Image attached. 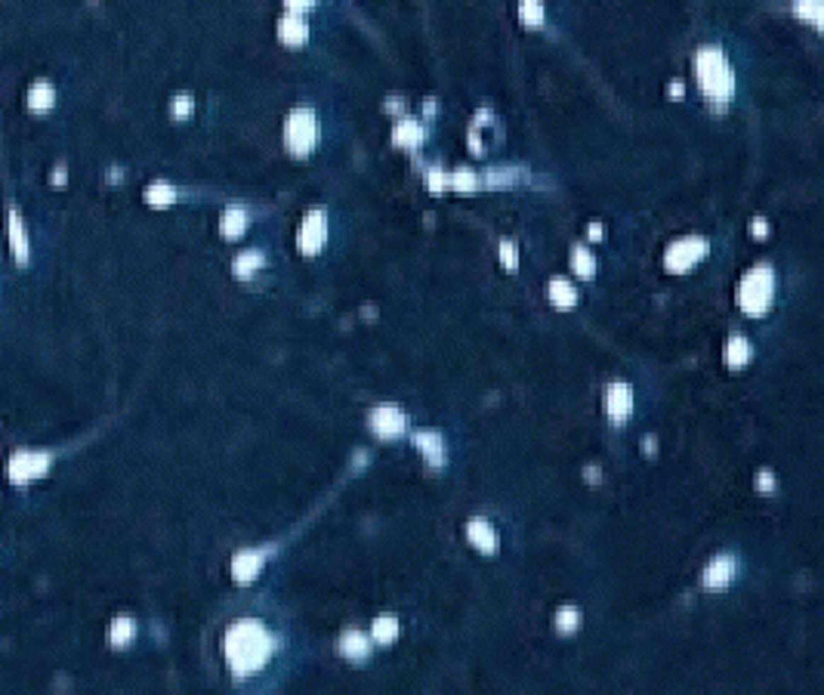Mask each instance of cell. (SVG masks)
<instances>
[{"label": "cell", "mask_w": 824, "mask_h": 695, "mask_svg": "<svg viewBox=\"0 0 824 695\" xmlns=\"http://www.w3.org/2000/svg\"><path fill=\"white\" fill-rule=\"evenodd\" d=\"M275 640L260 621H241L226 633V661L235 674H253L272 658Z\"/></svg>", "instance_id": "obj_1"}, {"label": "cell", "mask_w": 824, "mask_h": 695, "mask_svg": "<svg viewBox=\"0 0 824 695\" xmlns=\"http://www.w3.org/2000/svg\"><path fill=\"white\" fill-rule=\"evenodd\" d=\"M698 84L701 90L707 93L710 99H729L735 90V78H732V69H729L726 56L719 53V50H701L698 53Z\"/></svg>", "instance_id": "obj_2"}, {"label": "cell", "mask_w": 824, "mask_h": 695, "mask_svg": "<svg viewBox=\"0 0 824 695\" xmlns=\"http://www.w3.org/2000/svg\"><path fill=\"white\" fill-rule=\"evenodd\" d=\"M772 294H775V275L769 269H753L738 287V303L747 316H762L772 306Z\"/></svg>", "instance_id": "obj_3"}, {"label": "cell", "mask_w": 824, "mask_h": 695, "mask_svg": "<svg viewBox=\"0 0 824 695\" xmlns=\"http://www.w3.org/2000/svg\"><path fill=\"white\" fill-rule=\"evenodd\" d=\"M284 139H287V149H291L294 155H306V151H312V146H315V139H318L315 115L306 112V108H296V112L287 117Z\"/></svg>", "instance_id": "obj_4"}, {"label": "cell", "mask_w": 824, "mask_h": 695, "mask_svg": "<svg viewBox=\"0 0 824 695\" xmlns=\"http://www.w3.org/2000/svg\"><path fill=\"white\" fill-rule=\"evenodd\" d=\"M704 253H707V241H701V239H683V241H676L673 248L667 251L664 263H667L670 272H685V269H692L695 263L704 257Z\"/></svg>", "instance_id": "obj_5"}, {"label": "cell", "mask_w": 824, "mask_h": 695, "mask_svg": "<svg viewBox=\"0 0 824 695\" xmlns=\"http://www.w3.org/2000/svg\"><path fill=\"white\" fill-rule=\"evenodd\" d=\"M371 430L377 436H383V439L402 436L407 430V418L395 408V405H380V408L371 414Z\"/></svg>", "instance_id": "obj_6"}, {"label": "cell", "mask_w": 824, "mask_h": 695, "mask_svg": "<svg viewBox=\"0 0 824 695\" xmlns=\"http://www.w3.org/2000/svg\"><path fill=\"white\" fill-rule=\"evenodd\" d=\"M325 235H327L325 210H312V214L306 217V223H303L300 248H303L306 253H318V251H321V244H325Z\"/></svg>", "instance_id": "obj_7"}, {"label": "cell", "mask_w": 824, "mask_h": 695, "mask_svg": "<svg viewBox=\"0 0 824 695\" xmlns=\"http://www.w3.org/2000/svg\"><path fill=\"white\" fill-rule=\"evenodd\" d=\"M605 408H608V418L615 423H621L630 418L633 411V389L627 384H611L608 386V399H605Z\"/></svg>", "instance_id": "obj_8"}, {"label": "cell", "mask_w": 824, "mask_h": 695, "mask_svg": "<svg viewBox=\"0 0 824 695\" xmlns=\"http://www.w3.org/2000/svg\"><path fill=\"white\" fill-rule=\"evenodd\" d=\"M466 538H470L482 553H494L497 544H500L494 525H491L488 519H470V525H466Z\"/></svg>", "instance_id": "obj_9"}, {"label": "cell", "mask_w": 824, "mask_h": 695, "mask_svg": "<svg viewBox=\"0 0 824 695\" xmlns=\"http://www.w3.org/2000/svg\"><path fill=\"white\" fill-rule=\"evenodd\" d=\"M735 578V559L732 556H716L713 563L704 569V587H726Z\"/></svg>", "instance_id": "obj_10"}, {"label": "cell", "mask_w": 824, "mask_h": 695, "mask_svg": "<svg viewBox=\"0 0 824 695\" xmlns=\"http://www.w3.org/2000/svg\"><path fill=\"white\" fill-rule=\"evenodd\" d=\"M262 563H266V553H257V550H244V553L235 556L232 563V575L238 581H253L262 569Z\"/></svg>", "instance_id": "obj_11"}, {"label": "cell", "mask_w": 824, "mask_h": 695, "mask_svg": "<svg viewBox=\"0 0 824 695\" xmlns=\"http://www.w3.org/2000/svg\"><path fill=\"white\" fill-rule=\"evenodd\" d=\"M414 442H417V448L426 454V461L432 467H441V464H445V445H441L439 433H417Z\"/></svg>", "instance_id": "obj_12"}, {"label": "cell", "mask_w": 824, "mask_h": 695, "mask_svg": "<svg viewBox=\"0 0 824 695\" xmlns=\"http://www.w3.org/2000/svg\"><path fill=\"white\" fill-rule=\"evenodd\" d=\"M340 652H343L346 658H368V652H371V643H368V637L364 633H346L343 640H340Z\"/></svg>", "instance_id": "obj_13"}, {"label": "cell", "mask_w": 824, "mask_h": 695, "mask_svg": "<svg viewBox=\"0 0 824 695\" xmlns=\"http://www.w3.org/2000/svg\"><path fill=\"white\" fill-rule=\"evenodd\" d=\"M726 362H729V368L747 365V362H750V343H747L744 337H732L726 346Z\"/></svg>", "instance_id": "obj_14"}, {"label": "cell", "mask_w": 824, "mask_h": 695, "mask_svg": "<svg viewBox=\"0 0 824 695\" xmlns=\"http://www.w3.org/2000/svg\"><path fill=\"white\" fill-rule=\"evenodd\" d=\"M395 637H398V618L395 615H380L377 621H373V640L389 646Z\"/></svg>", "instance_id": "obj_15"}, {"label": "cell", "mask_w": 824, "mask_h": 695, "mask_svg": "<svg viewBox=\"0 0 824 695\" xmlns=\"http://www.w3.org/2000/svg\"><path fill=\"white\" fill-rule=\"evenodd\" d=\"M550 297H553V303L559 309H568V306H574L577 303V294H574V287L565 282V278H553V285H550Z\"/></svg>", "instance_id": "obj_16"}, {"label": "cell", "mask_w": 824, "mask_h": 695, "mask_svg": "<svg viewBox=\"0 0 824 695\" xmlns=\"http://www.w3.org/2000/svg\"><path fill=\"white\" fill-rule=\"evenodd\" d=\"M282 40H284V44H291V47L303 44V40H306V25H303V19H296V16L284 19L282 22Z\"/></svg>", "instance_id": "obj_17"}, {"label": "cell", "mask_w": 824, "mask_h": 695, "mask_svg": "<svg viewBox=\"0 0 824 695\" xmlns=\"http://www.w3.org/2000/svg\"><path fill=\"white\" fill-rule=\"evenodd\" d=\"M553 621H556V631L571 633V631H577V627H581V612H577L574 606H562V609L556 612Z\"/></svg>", "instance_id": "obj_18"}, {"label": "cell", "mask_w": 824, "mask_h": 695, "mask_svg": "<svg viewBox=\"0 0 824 695\" xmlns=\"http://www.w3.org/2000/svg\"><path fill=\"white\" fill-rule=\"evenodd\" d=\"M571 266L577 269V275H584V278H590L593 272H596V260H593L584 248H577V251L571 253Z\"/></svg>", "instance_id": "obj_19"}, {"label": "cell", "mask_w": 824, "mask_h": 695, "mask_svg": "<svg viewBox=\"0 0 824 695\" xmlns=\"http://www.w3.org/2000/svg\"><path fill=\"white\" fill-rule=\"evenodd\" d=\"M395 139L398 142H405V146H417V142L423 139V130L414 121H407V124H398V130H395Z\"/></svg>", "instance_id": "obj_20"}, {"label": "cell", "mask_w": 824, "mask_h": 695, "mask_svg": "<svg viewBox=\"0 0 824 695\" xmlns=\"http://www.w3.org/2000/svg\"><path fill=\"white\" fill-rule=\"evenodd\" d=\"M226 235H241V229H244V214L241 210H232V214H226Z\"/></svg>", "instance_id": "obj_21"}, {"label": "cell", "mask_w": 824, "mask_h": 695, "mask_svg": "<svg viewBox=\"0 0 824 695\" xmlns=\"http://www.w3.org/2000/svg\"><path fill=\"white\" fill-rule=\"evenodd\" d=\"M522 19L531 25V28H540V22H543V16H540V6L538 4H525L522 6Z\"/></svg>", "instance_id": "obj_22"}, {"label": "cell", "mask_w": 824, "mask_h": 695, "mask_svg": "<svg viewBox=\"0 0 824 695\" xmlns=\"http://www.w3.org/2000/svg\"><path fill=\"white\" fill-rule=\"evenodd\" d=\"M451 185H454V189H475V185H479V180H475L470 171H460V173L451 176Z\"/></svg>", "instance_id": "obj_23"}, {"label": "cell", "mask_w": 824, "mask_h": 695, "mask_svg": "<svg viewBox=\"0 0 824 695\" xmlns=\"http://www.w3.org/2000/svg\"><path fill=\"white\" fill-rule=\"evenodd\" d=\"M250 266H260V253H248V257H241V263H238V269H241V275H248Z\"/></svg>", "instance_id": "obj_24"}, {"label": "cell", "mask_w": 824, "mask_h": 695, "mask_svg": "<svg viewBox=\"0 0 824 695\" xmlns=\"http://www.w3.org/2000/svg\"><path fill=\"white\" fill-rule=\"evenodd\" d=\"M500 257L506 260V266H509V269H516V263H519V260H516V248H513V244H504V251H500Z\"/></svg>", "instance_id": "obj_25"}, {"label": "cell", "mask_w": 824, "mask_h": 695, "mask_svg": "<svg viewBox=\"0 0 824 695\" xmlns=\"http://www.w3.org/2000/svg\"><path fill=\"white\" fill-rule=\"evenodd\" d=\"M757 488L760 491H769V488H775V479L769 476V473H760V479H757Z\"/></svg>", "instance_id": "obj_26"}, {"label": "cell", "mask_w": 824, "mask_h": 695, "mask_svg": "<svg viewBox=\"0 0 824 695\" xmlns=\"http://www.w3.org/2000/svg\"><path fill=\"white\" fill-rule=\"evenodd\" d=\"M287 4H291L294 10H303V6H309V0H287Z\"/></svg>", "instance_id": "obj_27"}]
</instances>
